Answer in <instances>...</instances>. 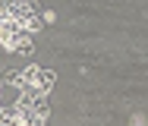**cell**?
Instances as JSON below:
<instances>
[{
    "label": "cell",
    "mask_w": 148,
    "mask_h": 126,
    "mask_svg": "<svg viewBox=\"0 0 148 126\" xmlns=\"http://www.w3.org/2000/svg\"><path fill=\"white\" fill-rule=\"evenodd\" d=\"M16 107L29 110V114H38V117H47L51 107H47V94L44 92H35V88H22L19 98H16Z\"/></svg>",
    "instance_id": "cell-4"
},
{
    "label": "cell",
    "mask_w": 148,
    "mask_h": 126,
    "mask_svg": "<svg viewBox=\"0 0 148 126\" xmlns=\"http://www.w3.org/2000/svg\"><path fill=\"white\" fill-rule=\"evenodd\" d=\"M10 19L19 22L25 32H38L41 22H44L38 0H13V3H10Z\"/></svg>",
    "instance_id": "cell-3"
},
{
    "label": "cell",
    "mask_w": 148,
    "mask_h": 126,
    "mask_svg": "<svg viewBox=\"0 0 148 126\" xmlns=\"http://www.w3.org/2000/svg\"><path fill=\"white\" fill-rule=\"evenodd\" d=\"M32 32H25L19 22H13V19H3L0 22V44L6 47V51H13V54H32Z\"/></svg>",
    "instance_id": "cell-2"
},
{
    "label": "cell",
    "mask_w": 148,
    "mask_h": 126,
    "mask_svg": "<svg viewBox=\"0 0 148 126\" xmlns=\"http://www.w3.org/2000/svg\"><path fill=\"white\" fill-rule=\"evenodd\" d=\"M6 82H13V85H19V88H35V92L47 94L51 88H54L57 76H54L51 69H41V66H25L22 73H10Z\"/></svg>",
    "instance_id": "cell-1"
},
{
    "label": "cell",
    "mask_w": 148,
    "mask_h": 126,
    "mask_svg": "<svg viewBox=\"0 0 148 126\" xmlns=\"http://www.w3.org/2000/svg\"><path fill=\"white\" fill-rule=\"evenodd\" d=\"M6 3H13V0H6Z\"/></svg>",
    "instance_id": "cell-5"
}]
</instances>
